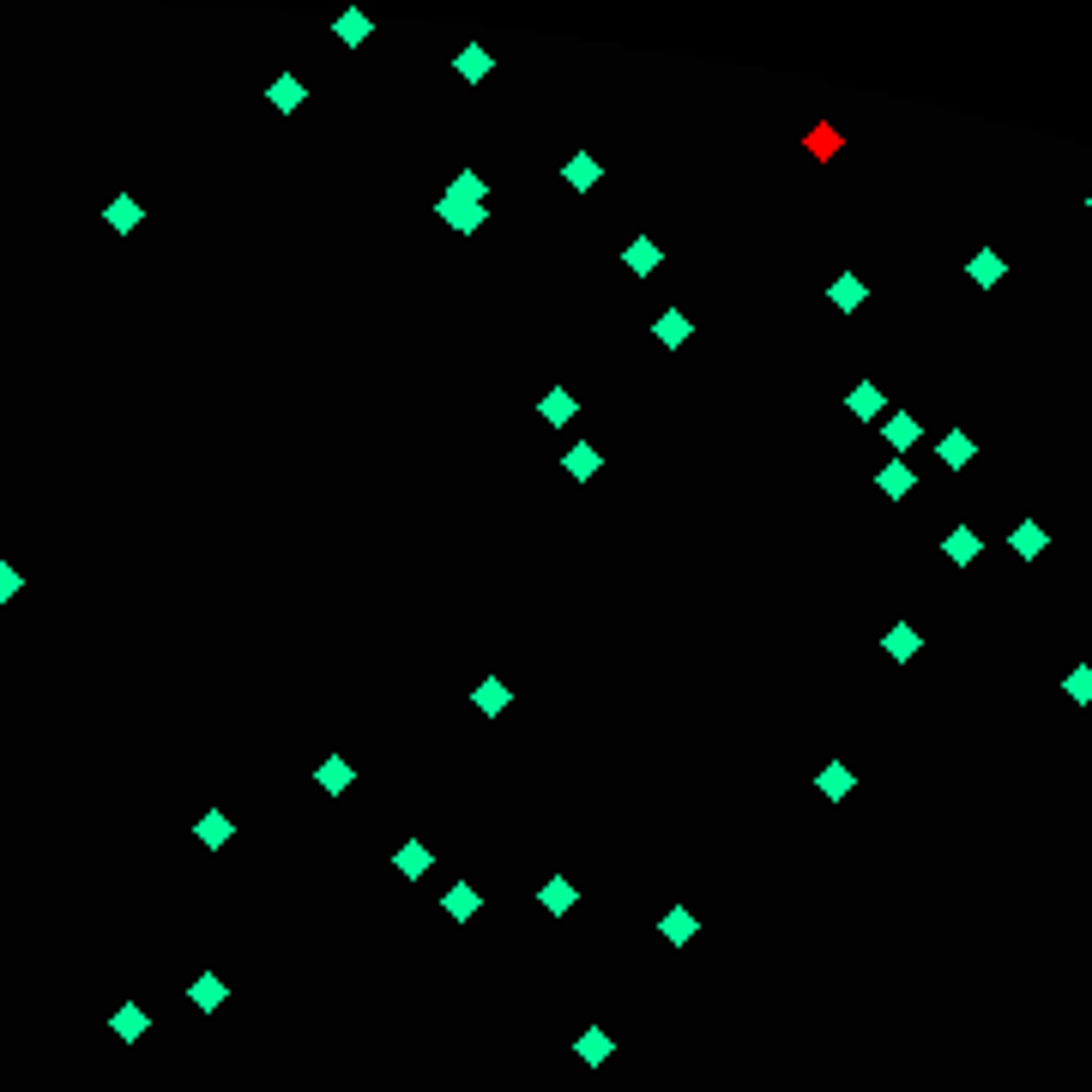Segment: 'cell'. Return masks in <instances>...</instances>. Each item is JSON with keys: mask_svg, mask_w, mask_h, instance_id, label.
<instances>
[{"mask_svg": "<svg viewBox=\"0 0 1092 1092\" xmlns=\"http://www.w3.org/2000/svg\"><path fill=\"white\" fill-rule=\"evenodd\" d=\"M435 218L453 230V236H477L483 224H489V205H477V199H453V194H441L435 199Z\"/></svg>", "mask_w": 1092, "mask_h": 1092, "instance_id": "cell-1", "label": "cell"}, {"mask_svg": "<svg viewBox=\"0 0 1092 1092\" xmlns=\"http://www.w3.org/2000/svg\"><path fill=\"white\" fill-rule=\"evenodd\" d=\"M845 411H852L857 422H882V416H888V393H882L875 380H857L852 393H845Z\"/></svg>", "mask_w": 1092, "mask_h": 1092, "instance_id": "cell-2", "label": "cell"}, {"mask_svg": "<svg viewBox=\"0 0 1092 1092\" xmlns=\"http://www.w3.org/2000/svg\"><path fill=\"white\" fill-rule=\"evenodd\" d=\"M882 441H888L894 453H911V447L924 441V422L911 416V411H888V416H882Z\"/></svg>", "mask_w": 1092, "mask_h": 1092, "instance_id": "cell-3", "label": "cell"}, {"mask_svg": "<svg viewBox=\"0 0 1092 1092\" xmlns=\"http://www.w3.org/2000/svg\"><path fill=\"white\" fill-rule=\"evenodd\" d=\"M936 459H941L947 471H966V465L978 459V441H972L966 429H947V435L936 441Z\"/></svg>", "mask_w": 1092, "mask_h": 1092, "instance_id": "cell-4", "label": "cell"}, {"mask_svg": "<svg viewBox=\"0 0 1092 1092\" xmlns=\"http://www.w3.org/2000/svg\"><path fill=\"white\" fill-rule=\"evenodd\" d=\"M471 707H477L483 719H502V713L513 707V688H507L502 677H483V682L471 688Z\"/></svg>", "mask_w": 1092, "mask_h": 1092, "instance_id": "cell-5", "label": "cell"}, {"mask_svg": "<svg viewBox=\"0 0 1092 1092\" xmlns=\"http://www.w3.org/2000/svg\"><path fill=\"white\" fill-rule=\"evenodd\" d=\"M561 182H568L574 194H591L597 182H604V163H597L591 152H574L568 163H561Z\"/></svg>", "mask_w": 1092, "mask_h": 1092, "instance_id": "cell-6", "label": "cell"}, {"mask_svg": "<svg viewBox=\"0 0 1092 1092\" xmlns=\"http://www.w3.org/2000/svg\"><path fill=\"white\" fill-rule=\"evenodd\" d=\"M103 224H109L115 236H133L139 224H146V205H139L133 194H115L109 205H103Z\"/></svg>", "mask_w": 1092, "mask_h": 1092, "instance_id": "cell-7", "label": "cell"}, {"mask_svg": "<svg viewBox=\"0 0 1092 1092\" xmlns=\"http://www.w3.org/2000/svg\"><path fill=\"white\" fill-rule=\"evenodd\" d=\"M538 416L549 422V429H568V422L580 416V399L568 393V386H549V393L538 399Z\"/></svg>", "mask_w": 1092, "mask_h": 1092, "instance_id": "cell-8", "label": "cell"}, {"mask_svg": "<svg viewBox=\"0 0 1092 1092\" xmlns=\"http://www.w3.org/2000/svg\"><path fill=\"white\" fill-rule=\"evenodd\" d=\"M827 302H833L839 314H857V308L869 302V284H863V278H857V272H839V278H833V284H827Z\"/></svg>", "mask_w": 1092, "mask_h": 1092, "instance_id": "cell-9", "label": "cell"}, {"mask_svg": "<svg viewBox=\"0 0 1092 1092\" xmlns=\"http://www.w3.org/2000/svg\"><path fill=\"white\" fill-rule=\"evenodd\" d=\"M652 338H658L664 350H682V344L694 338V321H688V314H682V308H664V314H658V321H652Z\"/></svg>", "mask_w": 1092, "mask_h": 1092, "instance_id": "cell-10", "label": "cell"}, {"mask_svg": "<svg viewBox=\"0 0 1092 1092\" xmlns=\"http://www.w3.org/2000/svg\"><path fill=\"white\" fill-rule=\"evenodd\" d=\"M1008 549H1014L1020 561H1038V555L1050 549V532H1044V525H1038V519H1020V525H1014V532H1008Z\"/></svg>", "mask_w": 1092, "mask_h": 1092, "instance_id": "cell-11", "label": "cell"}, {"mask_svg": "<svg viewBox=\"0 0 1092 1092\" xmlns=\"http://www.w3.org/2000/svg\"><path fill=\"white\" fill-rule=\"evenodd\" d=\"M875 489H882V496H888V502H905V496H911V489H918V471H911L905 459H888L882 471H875Z\"/></svg>", "mask_w": 1092, "mask_h": 1092, "instance_id": "cell-12", "label": "cell"}, {"mask_svg": "<svg viewBox=\"0 0 1092 1092\" xmlns=\"http://www.w3.org/2000/svg\"><path fill=\"white\" fill-rule=\"evenodd\" d=\"M941 555H947V561H954V568H972V561L983 555V538L972 532V525H954V532H947V538H941Z\"/></svg>", "mask_w": 1092, "mask_h": 1092, "instance_id": "cell-13", "label": "cell"}, {"mask_svg": "<svg viewBox=\"0 0 1092 1092\" xmlns=\"http://www.w3.org/2000/svg\"><path fill=\"white\" fill-rule=\"evenodd\" d=\"M314 785H321L327 797H338V791H350V785H357V766H350L344 755H327L321 766H314Z\"/></svg>", "mask_w": 1092, "mask_h": 1092, "instance_id": "cell-14", "label": "cell"}, {"mask_svg": "<svg viewBox=\"0 0 1092 1092\" xmlns=\"http://www.w3.org/2000/svg\"><path fill=\"white\" fill-rule=\"evenodd\" d=\"M561 465H568V477H574V483H591L597 471H604V453H597L591 441H574L568 453H561Z\"/></svg>", "mask_w": 1092, "mask_h": 1092, "instance_id": "cell-15", "label": "cell"}, {"mask_svg": "<svg viewBox=\"0 0 1092 1092\" xmlns=\"http://www.w3.org/2000/svg\"><path fill=\"white\" fill-rule=\"evenodd\" d=\"M266 103H272L278 115H290V109H302V103H308V85H302L296 73H278V79L266 85Z\"/></svg>", "mask_w": 1092, "mask_h": 1092, "instance_id": "cell-16", "label": "cell"}, {"mask_svg": "<svg viewBox=\"0 0 1092 1092\" xmlns=\"http://www.w3.org/2000/svg\"><path fill=\"white\" fill-rule=\"evenodd\" d=\"M918 646H924V633L911 628V622H894V628L882 633V652H888L894 664H911V658H918Z\"/></svg>", "mask_w": 1092, "mask_h": 1092, "instance_id": "cell-17", "label": "cell"}, {"mask_svg": "<svg viewBox=\"0 0 1092 1092\" xmlns=\"http://www.w3.org/2000/svg\"><path fill=\"white\" fill-rule=\"evenodd\" d=\"M622 266H628V272H640V278H652V272L664 266V248H658L652 236H633L628 248H622Z\"/></svg>", "mask_w": 1092, "mask_h": 1092, "instance_id": "cell-18", "label": "cell"}, {"mask_svg": "<svg viewBox=\"0 0 1092 1092\" xmlns=\"http://www.w3.org/2000/svg\"><path fill=\"white\" fill-rule=\"evenodd\" d=\"M1002 272H1008V266H1002V254H996V248H978V254L966 260V278H972L978 290H996V284H1002Z\"/></svg>", "mask_w": 1092, "mask_h": 1092, "instance_id": "cell-19", "label": "cell"}, {"mask_svg": "<svg viewBox=\"0 0 1092 1092\" xmlns=\"http://www.w3.org/2000/svg\"><path fill=\"white\" fill-rule=\"evenodd\" d=\"M188 1002H194L199 1014H218V1008L230 1002V990H224V978H218V972H199V978H194V990H188Z\"/></svg>", "mask_w": 1092, "mask_h": 1092, "instance_id": "cell-20", "label": "cell"}, {"mask_svg": "<svg viewBox=\"0 0 1092 1092\" xmlns=\"http://www.w3.org/2000/svg\"><path fill=\"white\" fill-rule=\"evenodd\" d=\"M194 839H199V845H211V852H218V845H230V839H236V821L224 815V808H205V815L194 821Z\"/></svg>", "mask_w": 1092, "mask_h": 1092, "instance_id": "cell-21", "label": "cell"}, {"mask_svg": "<svg viewBox=\"0 0 1092 1092\" xmlns=\"http://www.w3.org/2000/svg\"><path fill=\"white\" fill-rule=\"evenodd\" d=\"M538 899H544V911H549V918H568V911H574V882H568V875H549V882L538 888Z\"/></svg>", "mask_w": 1092, "mask_h": 1092, "instance_id": "cell-22", "label": "cell"}, {"mask_svg": "<svg viewBox=\"0 0 1092 1092\" xmlns=\"http://www.w3.org/2000/svg\"><path fill=\"white\" fill-rule=\"evenodd\" d=\"M815 791L839 803V797H852V791H857V772L845 766V761H833V766H821V772H815Z\"/></svg>", "mask_w": 1092, "mask_h": 1092, "instance_id": "cell-23", "label": "cell"}, {"mask_svg": "<svg viewBox=\"0 0 1092 1092\" xmlns=\"http://www.w3.org/2000/svg\"><path fill=\"white\" fill-rule=\"evenodd\" d=\"M453 73H459L465 85H483L489 79V49L483 43H465L459 55H453Z\"/></svg>", "mask_w": 1092, "mask_h": 1092, "instance_id": "cell-24", "label": "cell"}, {"mask_svg": "<svg viewBox=\"0 0 1092 1092\" xmlns=\"http://www.w3.org/2000/svg\"><path fill=\"white\" fill-rule=\"evenodd\" d=\"M332 37H338L344 49H363V43L374 37V24H369V13H338V19H332Z\"/></svg>", "mask_w": 1092, "mask_h": 1092, "instance_id": "cell-25", "label": "cell"}, {"mask_svg": "<svg viewBox=\"0 0 1092 1092\" xmlns=\"http://www.w3.org/2000/svg\"><path fill=\"white\" fill-rule=\"evenodd\" d=\"M441 905H447V918H453V924H471V918H477V905H483V899H477V888H471V882H453Z\"/></svg>", "mask_w": 1092, "mask_h": 1092, "instance_id": "cell-26", "label": "cell"}, {"mask_svg": "<svg viewBox=\"0 0 1092 1092\" xmlns=\"http://www.w3.org/2000/svg\"><path fill=\"white\" fill-rule=\"evenodd\" d=\"M393 863H399V875H411V882H416V875H429L435 852H429V845H422V839H405L399 852H393Z\"/></svg>", "mask_w": 1092, "mask_h": 1092, "instance_id": "cell-27", "label": "cell"}, {"mask_svg": "<svg viewBox=\"0 0 1092 1092\" xmlns=\"http://www.w3.org/2000/svg\"><path fill=\"white\" fill-rule=\"evenodd\" d=\"M610 1050H616V1044H610V1032H604V1026H591V1032H580V1044H574V1056H580L586 1069H597V1063H610Z\"/></svg>", "mask_w": 1092, "mask_h": 1092, "instance_id": "cell-28", "label": "cell"}, {"mask_svg": "<svg viewBox=\"0 0 1092 1092\" xmlns=\"http://www.w3.org/2000/svg\"><path fill=\"white\" fill-rule=\"evenodd\" d=\"M658 930H664V941H677V947H682V941H694V936H700V918L677 905V911H664V924H658Z\"/></svg>", "mask_w": 1092, "mask_h": 1092, "instance_id": "cell-29", "label": "cell"}, {"mask_svg": "<svg viewBox=\"0 0 1092 1092\" xmlns=\"http://www.w3.org/2000/svg\"><path fill=\"white\" fill-rule=\"evenodd\" d=\"M109 1026H115V1038H146V1026H152V1020H146V1008H139V1002H127V1008H115V1020H109Z\"/></svg>", "mask_w": 1092, "mask_h": 1092, "instance_id": "cell-30", "label": "cell"}, {"mask_svg": "<svg viewBox=\"0 0 1092 1092\" xmlns=\"http://www.w3.org/2000/svg\"><path fill=\"white\" fill-rule=\"evenodd\" d=\"M447 194H453V199H477V205H489V182H483L477 169H459V175L447 182Z\"/></svg>", "mask_w": 1092, "mask_h": 1092, "instance_id": "cell-31", "label": "cell"}, {"mask_svg": "<svg viewBox=\"0 0 1092 1092\" xmlns=\"http://www.w3.org/2000/svg\"><path fill=\"white\" fill-rule=\"evenodd\" d=\"M1063 694L1074 700V707H1092V664H1074V671L1063 677Z\"/></svg>", "mask_w": 1092, "mask_h": 1092, "instance_id": "cell-32", "label": "cell"}, {"mask_svg": "<svg viewBox=\"0 0 1092 1092\" xmlns=\"http://www.w3.org/2000/svg\"><path fill=\"white\" fill-rule=\"evenodd\" d=\"M24 591V574L19 568H7V561H0V604H7V597H19Z\"/></svg>", "mask_w": 1092, "mask_h": 1092, "instance_id": "cell-33", "label": "cell"}, {"mask_svg": "<svg viewBox=\"0 0 1092 1092\" xmlns=\"http://www.w3.org/2000/svg\"><path fill=\"white\" fill-rule=\"evenodd\" d=\"M1086 211H1092V194H1086Z\"/></svg>", "mask_w": 1092, "mask_h": 1092, "instance_id": "cell-34", "label": "cell"}]
</instances>
